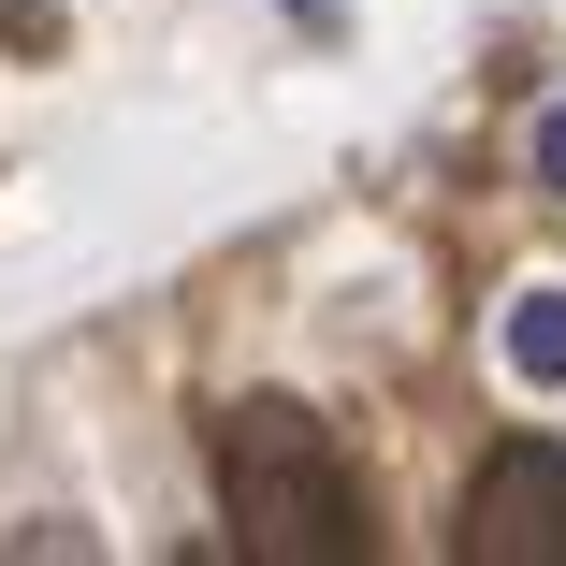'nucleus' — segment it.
<instances>
[{
	"instance_id": "nucleus-3",
	"label": "nucleus",
	"mask_w": 566,
	"mask_h": 566,
	"mask_svg": "<svg viewBox=\"0 0 566 566\" xmlns=\"http://www.w3.org/2000/svg\"><path fill=\"white\" fill-rule=\"evenodd\" d=\"M509 378H566V291H523L509 305Z\"/></svg>"
},
{
	"instance_id": "nucleus-2",
	"label": "nucleus",
	"mask_w": 566,
	"mask_h": 566,
	"mask_svg": "<svg viewBox=\"0 0 566 566\" xmlns=\"http://www.w3.org/2000/svg\"><path fill=\"white\" fill-rule=\"evenodd\" d=\"M450 552L465 566H566V450L552 436H494L465 509H450Z\"/></svg>"
},
{
	"instance_id": "nucleus-1",
	"label": "nucleus",
	"mask_w": 566,
	"mask_h": 566,
	"mask_svg": "<svg viewBox=\"0 0 566 566\" xmlns=\"http://www.w3.org/2000/svg\"><path fill=\"white\" fill-rule=\"evenodd\" d=\"M203 450H218V523H233L248 566H349L364 552V494L291 392H233L203 421Z\"/></svg>"
},
{
	"instance_id": "nucleus-4",
	"label": "nucleus",
	"mask_w": 566,
	"mask_h": 566,
	"mask_svg": "<svg viewBox=\"0 0 566 566\" xmlns=\"http://www.w3.org/2000/svg\"><path fill=\"white\" fill-rule=\"evenodd\" d=\"M537 175H552V189H566V117H537Z\"/></svg>"
}]
</instances>
